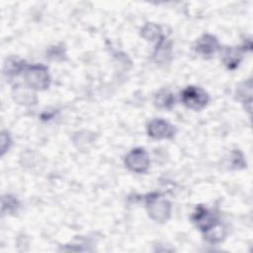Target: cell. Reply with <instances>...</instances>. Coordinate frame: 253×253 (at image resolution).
<instances>
[{
	"instance_id": "obj_8",
	"label": "cell",
	"mask_w": 253,
	"mask_h": 253,
	"mask_svg": "<svg viewBox=\"0 0 253 253\" xmlns=\"http://www.w3.org/2000/svg\"><path fill=\"white\" fill-rule=\"evenodd\" d=\"M243 50H245V48L241 49L239 47H227L224 49L222 53V60L228 69H234L238 66Z\"/></svg>"
},
{
	"instance_id": "obj_10",
	"label": "cell",
	"mask_w": 253,
	"mask_h": 253,
	"mask_svg": "<svg viewBox=\"0 0 253 253\" xmlns=\"http://www.w3.org/2000/svg\"><path fill=\"white\" fill-rule=\"evenodd\" d=\"M155 104L159 108L170 109L174 105L175 98L174 95L168 90H161L155 95Z\"/></svg>"
},
{
	"instance_id": "obj_5",
	"label": "cell",
	"mask_w": 253,
	"mask_h": 253,
	"mask_svg": "<svg viewBox=\"0 0 253 253\" xmlns=\"http://www.w3.org/2000/svg\"><path fill=\"white\" fill-rule=\"evenodd\" d=\"M147 132L148 135L153 138L168 139L175 135V128L168 122L161 119H155L148 124Z\"/></svg>"
},
{
	"instance_id": "obj_1",
	"label": "cell",
	"mask_w": 253,
	"mask_h": 253,
	"mask_svg": "<svg viewBox=\"0 0 253 253\" xmlns=\"http://www.w3.org/2000/svg\"><path fill=\"white\" fill-rule=\"evenodd\" d=\"M146 208L149 216L159 222L166 221L171 213V205L159 194H150L146 198Z\"/></svg>"
},
{
	"instance_id": "obj_11",
	"label": "cell",
	"mask_w": 253,
	"mask_h": 253,
	"mask_svg": "<svg viewBox=\"0 0 253 253\" xmlns=\"http://www.w3.org/2000/svg\"><path fill=\"white\" fill-rule=\"evenodd\" d=\"M24 61L17 57H10L4 66V73L8 76H15L24 68Z\"/></svg>"
},
{
	"instance_id": "obj_6",
	"label": "cell",
	"mask_w": 253,
	"mask_h": 253,
	"mask_svg": "<svg viewBox=\"0 0 253 253\" xmlns=\"http://www.w3.org/2000/svg\"><path fill=\"white\" fill-rule=\"evenodd\" d=\"M193 220L197 227L200 228L204 233L219 222L214 214L203 206H199L197 208L193 214Z\"/></svg>"
},
{
	"instance_id": "obj_3",
	"label": "cell",
	"mask_w": 253,
	"mask_h": 253,
	"mask_svg": "<svg viewBox=\"0 0 253 253\" xmlns=\"http://www.w3.org/2000/svg\"><path fill=\"white\" fill-rule=\"evenodd\" d=\"M182 102L192 110H202L209 103V95L200 87L188 86L181 94Z\"/></svg>"
},
{
	"instance_id": "obj_12",
	"label": "cell",
	"mask_w": 253,
	"mask_h": 253,
	"mask_svg": "<svg viewBox=\"0 0 253 253\" xmlns=\"http://www.w3.org/2000/svg\"><path fill=\"white\" fill-rule=\"evenodd\" d=\"M141 32V35L147 41H159L163 37L160 28L154 24H146Z\"/></svg>"
},
{
	"instance_id": "obj_4",
	"label": "cell",
	"mask_w": 253,
	"mask_h": 253,
	"mask_svg": "<svg viewBox=\"0 0 253 253\" xmlns=\"http://www.w3.org/2000/svg\"><path fill=\"white\" fill-rule=\"evenodd\" d=\"M125 163L132 172L144 173L149 167V158L143 148H134L126 156Z\"/></svg>"
},
{
	"instance_id": "obj_9",
	"label": "cell",
	"mask_w": 253,
	"mask_h": 253,
	"mask_svg": "<svg viewBox=\"0 0 253 253\" xmlns=\"http://www.w3.org/2000/svg\"><path fill=\"white\" fill-rule=\"evenodd\" d=\"M153 57H154L155 62L159 63V64L169 62L170 57H171V46H170V44H168L165 42L164 37H162L158 41Z\"/></svg>"
},
{
	"instance_id": "obj_13",
	"label": "cell",
	"mask_w": 253,
	"mask_h": 253,
	"mask_svg": "<svg viewBox=\"0 0 253 253\" xmlns=\"http://www.w3.org/2000/svg\"><path fill=\"white\" fill-rule=\"evenodd\" d=\"M3 199L6 200V201H3V210L8 208V211H13L18 208L19 204L15 198L11 196H7V197H4Z\"/></svg>"
},
{
	"instance_id": "obj_2",
	"label": "cell",
	"mask_w": 253,
	"mask_h": 253,
	"mask_svg": "<svg viewBox=\"0 0 253 253\" xmlns=\"http://www.w3.org/2000/svg\"><path fill=\"white\" fill-rule=\"evenodd\" d=\"M25 80L28 86L35 90H45L50 84L48 70L42 64L28 66L25 71Z\"/></svg>"
},
{
	"instance_id": "obj_7",
	"label": "cell",
	"mask_w": 253,
	"mask_h": 253,
	"mask_svg": "<svg viewBox=\"0 0 253 253\" xmlns=\"http://www.w3.org/2000/svg\"><path fill=\"white\" fill-rule=\"evenodd\" d=\"M219 48L218 42L215 37L211 35H204L202 36L196 43L195 49L196 51L201 54L202 56L209 57L211 56L216 52V50Z\"/></svg>"
}]
</instances>
